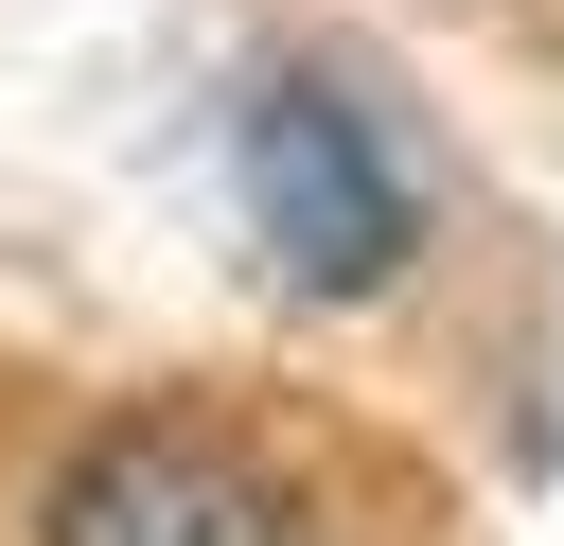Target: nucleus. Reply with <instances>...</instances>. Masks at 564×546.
<instances>
[{"label": "nucleus", "instance_id": "f257e3e1", "mask_svg": "<svg viewBox=\"0 0 564 546\" xmlns=\"http://www.w3.org/2000/svg\"><path fill=\"white\" fill-rule=\"evenodd\" d=\"M247 211H264V247H282L300 299L405 282V247H423V159H405L388 88L335 70V53L264 70V88H247Z\"/></svg>", "mask_w": 564, "mask_h": 546}, {"label": "nucleus", "instance_id": "f03ea898", "mask_svg": "<svg viewBox=\"0 0 564 546\" xmlns=\"http://www.w3.org/2000/svg\"><path fill=\"white\" fill-rule=\"evenodd\" d=\"M35 546H317V493L264 440L194 423V405H123V423H88L53 458Z\"/></svg>", "mask_w": 564, "mask_h": 546}]
</instances>
